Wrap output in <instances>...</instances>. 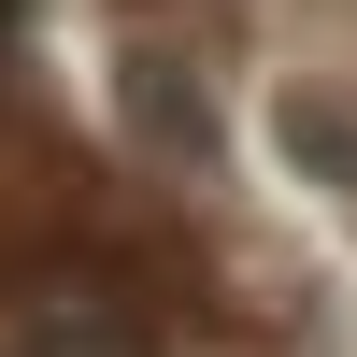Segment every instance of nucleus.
I'll return each instance as SVG.
<instances>
[{
	"label": "nucleus",
	"instance_id": "f257e3e1",
	"mask_svg": "<svg viewBox=\"0 0 357 357\" xmlns=\"http://www.w3.org/2000/svg\"><path fill=\"white\" fill-rule=\"evenodd\" d=\"M286 158L329 172V186L357 200V100H329V86H286Z\"/></svg>",
	"mask_w": 357,
	"mask_h": 357
}]
</instances>
